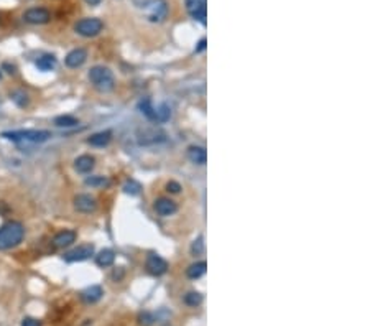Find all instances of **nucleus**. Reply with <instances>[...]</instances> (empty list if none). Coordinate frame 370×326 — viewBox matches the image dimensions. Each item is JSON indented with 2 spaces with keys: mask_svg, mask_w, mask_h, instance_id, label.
I'll return each mask as SVG.
<instances>
[{
  "mask_svg": "<svg viewBox=\"0 0 370 326\" xmlns=\"http://www.w3.org/2000/svg\"><path fill=\"white\" fill-rule=\"evenodd\" d=\"M25 237V228L19 221H10L0 228V251L19 246Z\"/></svg>",
  "mask_w": 370,
  "mask_h": 326,
  "instance_id": "obj_1",
  "label": "nucleus"
},
{
  "mask_svg": "<svg viewBox=\"0 0 370 326\" xmlns=\"http://www.w3.org/2000/svg\"><path fill=\"white\" fill-rule=\"evenodd\" d=\"M89 81H91V84L99 89V91L102 92H109L114 89V84H115V79H114V73L105 68V66H94L89 71Z\"/></svg>",
  "mask_w": 370,
  "mask_h": 326,
  "instance_id": "obj_2",
  "label": "nucleus"
},
{
  "mask_svg": "<svg viewBox=\"0 0 370 326\" xmlns=\"http://www.w3.org/2000/svg\"><path fill=\"white\" fill-rule=\"evenodd\" d=\"M4 139L12 142H30V144H41L51 139V132L48 130H37V129H27V130H14V132H4Z\"/></svg>",
  "mask_w": 370,
  "mask_h": 326,
  "instance_id": "obj_3",
  "label": "nucleus"
},
{
  "mask_svg": "<svg viewBox=\"0 0 370 326\" xmlns=\"http://www.w3.org/2000/svg\"><path fill=\"white\" fill-rule=\"evenodd\" d=\"M104 28V23L102 20L99 19H82L76 23V33H79L81 37H86V38H91V37H95V35H99L100 32H102Z\"/></svg>",
  "mask_w": 370,
  "mask_h": 326,
  "instance_id": "obj_4",
  "label": "nucleus"
},
{
  "mask_svg": "<svg viewBox=\"0 0 370 326\" xmlns=\"http://www.w3.org/2000/svg\"><path fill=\"white\" fill-rule=\"evenodd\" d=\"M145 10L150 22H163L168 15V4L166 0H148Z\"/></svg>",
  "mask_w": 370,
  "mask_h": 326,
  "instance_id": "obj_5",
  "label": "nucleus"
},
{
  "mask_svg": "<svg viewBox=\"0 0 370 326\" xmlns=\"http://www.w3.org/2000/svg\"><path fill=\"white\" fill-rule=\"evenodd\" d=\"M186 10L191 15V19L198 20L201 25H206L207 0H186Z\"/></svg>",
  "mask_w": 370,
  "mask_h": 326,
  "instance_id": "obj_6",
  "label": "nucleus"
},
{
  "mask_svg": "<svg viewBox=\"0 0 370 326\" xmlns=\"http://www.w3.org/2000/svg\"><path fill=\"white\" fill-rule=\"evenodd\" d=\"M23 20L27 23H32V25H45V23L51 20V12L43 7L28 9L25 14H23Z\"/></svg>",
  "mask_w": 370,
  "mask_h": 326,
  "instance_id": "obj_7",
  "label": "nucleus"
},
{
  "mask_svg": "<svg viewBox=\"0 0 370 326\" xmlns=\"http://www.w3.org/2000/svg\"><path fill=\"white\" fill-rule=\"evenodd\" d=\"M91 256H94V246L82 244L64 254V260H66V262H82V260H87Z\"/></svg>",
  "mask_w": 370,
  "mask_h": 326,
  "instance_id": "obj_8",
  "label": "nucleus"
},
{
  "mask_svg": "<svg viewBox=\"0 0 370 326\" xmlns=\"http://www.w3.org/2000/svg\"><path fill=\"white\" fill-rule=\"evenodd\" d=\"M147 270L150 272L152 275H163L166 274V270H168V262L160 257L158 254H150V256L147 257Z\"/></svg>",
  "mask_w": 370,
  "mask_h": 326,
  "instance_id": "obj_9",
  "label": "nucleus"
},
{
  "mask_svg": "<svg viewBox=\"0 0 370 326\" xmlns=\"http://www.w3.org/2000/svg\"><path fill=\"white\" fill-rule=\"evenodd\" d=\"M155 211H157L160 216L168 218V216H173L178 211V204L170 198H158L157 201H155Z\"/></svg>",
  "mask_w": 370,
  "mask_h": 326,
  "instance_id": "obj_10",
  "label": "nucleus"
},
{
  "mask_svg": "<svg viewBox=\"0 0 370 326\" xmlns=\"http://www.w3.org/2000/svg\"><path fill=\"white\" fill-rule=\"evenodd\" d=\"M86 59H87V51L84 48H76L68 53L66 58H64V63H66L68 68H81L86 63Z\"/></svg>",
  "mask_w": 370,
  "mask_h": 326,
  "instance_id": "obj_11",
  "label": "nucleus"
},
{
  "mask_svg": "<svg viewBox=\"0 0 370 326\" xmlns=\"http://www.w3.org/2000/svg\"><path fill=\"white\" fill-rule=\"evenodd\" d=\"M74 207L79 212H92L95 211V207H97V203H95V199L92 196H89V194H77L74 198Z\"/></svg>",
  "mask_w": 370,
  "mask_h": 326,
  "instance_id": "obj_12",
  "label": "nucleus"
},
{
  "mask_svg": "<svg viewBox=\"0 0 370 326\" xmlns=\"http://www.w3.org/2000/svg\"><path fill=\"white\" fill-rule=\"evenodd\" d=\"M76 237L77 234L74 233V231H61V233H58L55 236V239H53V244H55V247L58 249H64V247H69L73 242H76Z\"/></svg>",
  "mask_w": 370,
  "mask_h": 326,
  "instance_id": "obj_13",
  "label": "nucleus"
},
{
  "mask_svg": "<svg viewBox=\"0 0 370 326\" xmlns=\"http://www.w3.org/2000/svg\"><path fill=\"white\" fill-rule=\"evenodd\" d=\"M94 165H95L94 157H91V155H81V157L76 158L74 168H76L77 173L86 175V173H91L92 168H94Z\"/></svg>",
  "mask_w": 370,
  "mask_h": 326,
  "instance_id": "obj_14",
  "label": "nucleus"
},
{
  "mask_svg": "<svg viewBox=\"0 0 370 326\" xmlns=\"http://www.w3.org/2000/svg\"><path fill=\"white\" fill-rule=\"evenodd\" d=\"M188 158H189L193 163L204 165V163H206V160H207L206 148H204V147H199V145H191V147L188 148Z\"/></svg>",
  "mask_w": 370,
  "mask_h": 326,
  "instance_id": "obj_15",
  "label": "nucleus"
},
{
  "mask_svg": "<svg viewBox=\"0 0 370 326\" xmlns=\"http://www.w3.org/2000/svg\"><path fill=\"white\" fill-rule=\"evenodd\" d=\"M102 295H104L102 288H100L99 285H92L81 293V298L84 300L86 303H95V301H99L100 298H102Z\"/></svg>",
  "mask_w": 370,
  "mask_h": 326,
  "instance_id": "obj_16",
  "label": "nucleus"
},
{
  "mask_svg": "<svg viewBox=\"0 0 370 326\" xmlns=\"http://www.w3.org/2000/svg\"><path fill=\"white\" fill-rule=\"evenodd\" d=\"M112 139V134L109 130H105V132H99V134H94L91 137L87 139V144L92 145V147H105L109 145V142Z\"/></svg>",
  "mask_w": 370,
  "mask_h": 326,
  "instance_id": "obj_17",
  "label": "nucleus"
},
{
  "mask_svg": "<svg viewBox=\"0 0 370 326\" xmlns=\"http://www.w3.org/2000/svg\"><path fill=\"white\" fill-rule=\"evenodd\" d=\"M115 260V254L110 249H102L97 256H95V264L99 267H110Z\"/></svg>",
  "mask_w": 370,
  "mask_h": 326,
  "instance_id": "obj_18",
  "label": "nucleus"
},
{
  "mask_svg": "<svg viewBox=\"0 0 370 326\" xmlns=\"http://www.w3.org/2000/svg\"><path fill=\"white\" fill-rule=\"evenodd\" d=\"M206 270H207V264L204 262V260H201V262H194L193 265L188 267L186 275L189 278H193V280H196V278H201L202 275H204Z\"/></svg>",
  "mask_w": 370,
  "mask_h": 326,
  "instance_id": "obj_19",
  "label": "nucleus"
},
{
  "mask_svg": "<svg viewBox=\"0 0 370 326\" xmlns=\"http://www.w3.org/2000/svg\"><path fill=\"white\" fill-rule=\"evenodd\" d=\"M35 64H37V68L40 71H51V69L56 68L58 61H56V58L53 56V55H45V56L38 58Z\"/></svg>",
  "mask_w": 370,
  "mask_h": 326,
  "instance_id": "obj_20",
  "label": "nucleus"
},
{
  "mask_svg": "<svg viewBox=\"0 0 370 326\" xmlns=\"http://www.w3.org/2000/svg\"><path fill=\"white\" fill-rule=\"evenodd\" d=\"M170 117H171V111L166 104H162L160 107L155 109V122L163 124L166 121H170Z\"/></svg>",
  "mask_w": 370,
  "mask_h": 326,
  "instance_id": "obj_21",
  "label": "nucleus"
},
{
  "mask_svg": "<svg viewBox=\"0 0 370 326\" xmlns=\"http://www.w3.org/2000/svg\"><path fill=\"white\" fill-rule=\"evenodd\" d=\"M55 124L58 127H74L79 124V121L73 116H59L55 119Z\"/></svg>",
  "mask_w": 370,
  "mask_h": 326,
  "instance_id": "obj_22",
  "label": "nucleus"
},
{
  "mask_svg": "<svg viewBox=\"0 0 370 326\" xmlns=\"http://www.w3.org/2000/svg\"><path fill=\"white\" fill-rule=\"evenodd\" d=\"M109 178L105 176H91V178H86V185L91 186V188H104L109 185Z\"/></svg>",
  "mask_w": 370,
  "mask_h": 326,
  "instance_id": "obj_23",
  "label": "nucleus"
},
{
  "mask_svg": "<svg viewBox=\"0 0 370 326\" xmlns=\"http://www.w3.org/2000/svg\"><path fill=\"white\" fill-rule=\"evenodd\" d=\"M140 191H142L140 183H137L135 180H129L124 185V193L130 194V196H137V194H140Z\"/></svg>",
  "mask_w": 370,
  "mask_h": 326,
  "instance_id": "obj_24",
  "label": "nucleus"
},
{
  "mask_svg": "<svg viewBox=\"0 0 370 326\" xmlns=\"http://www.w3.org/2000/svg\"><path fill=\"white\" fill-rule=\"evenodd\" d=\"M184 303L189 306H198L202 303V295L199 292H189L184 295Z\"/></svg>",
  "mask_w": 370,
  "mask_h": 326,
  "instance_id": "obj_25",
  "label": "nucleus"
},
{
  "mask_svg": "<svg viewBox=\"0 0 370 326\" xmlns=\"http://www.w3.org/2000/svg\"><path fill=\"white\" fill-rule=\"evenodd\" d=\"M12 99H14V102L17 105H20V107H25V105H28V102H30L28 94L25 91H15L14 94H12Z\"/></svg>",
  "mask_w": 370,
  "mask_h": 326,
  "instance_id": "obj_26",
  "label": "nucleus"
},
{
  "mask_svg": "<svg viewBox=\"0 0 370 326\" xmlns=\"http://www.w3.org/2000/svg\"><path fill=\"white\" fill-rule=\"evenodd\" d=\"M140 109H142L143 114H145L148 119H150V121H155V107H153V104H152L150 99L142 100V102H140Z\"/></svg>",
  "mask_w": 370,
  "mask_h": 326,
  "instance_id": "obj_27",
  "label": "nucleus"
},
{
  "mask_svg": "<svg viewBox=\"0 0 370 326\" xmlns=\"http://www.w3.org/2000/svg\"><path fill=\"white\" fill-rule=\"evenodd\" d=\"M139 321H140V324H143V326H152L153 321H155V316L152 315V313L145 311V313H142V315L139 316Z\"/></svg>",
  "mask_w": 370,
  "mask_h": 326,
  "instance_id": "obj_28",
  "label": "nucleus"
},
{
  "mask_svg": "<svg viewBox=\"0 0 370 326\" xmlns=\"http://www.w3.org/2000/svg\"><path fill=\"white\" fill-rule=\"evenodd\" d=\"M191 251H193L194 256H199V254L204 252V242H202V237H199L198 241L193 242V246H191Z\"/></svg>",
  "mask_w": 370,
  "mask_h": 326,
  "instance_id": "obj_29",
  "label": "nucleus"
},
{
  "mask_svg": "<svg viewBox=\"0 0 370 326\" xmlns=\"http://www.w3.org/2000/svg\"><path fill=\"white\" fill-rule=\"evenodd\" d=\"M166 189H168L170 193L176 194V193L181 191V185H180V183H176V181H170L168 185H166Z\"/></svg>",
  "mask_w": 370,
  "mask_h": 326,
  "instance_id": "obj_30",
  "label": "nucleus"
},
{
  "mask_svg": "<svg viewBox=\"0 0 370 326\" xmlns=\"http://www.w3.org/2000/svg\"><path fill=\"white\" fill-rule=\"evenodd\" d=\"M22 326H41V321L37 318H25L22 321Z\"/></svg>",
  "mask_w": 370,
  "mask_h": 326,
  "instance_id": "obj_31",
  "label": "nucleus"
},
{
  "mask_svg": "<svg viewBox=\"0 0 370 326\" xmlns=\"http://www.w3.org/2000/svg\"><path fill=\"white\" fill-rule=\"evenodd\" d=\"M198 45H199V46H198V48H196V53H199V51H202V50L206 48V38H202Z\"/></svg>",
  "mask_w": 370,
  "mask_h": 326,
  "instance_id": "obj_32",
  "label": "nucleus"
},
{
  "mask_svg": "<svg viewBox=\"0 0 370 326\" xmlns=\"http://www.w3.org/2000/svg\"><path fill=\"white\" fill-rule=\"evenodd\" d=\"M100 2H102V0H86V4L92 5V7H95V5H99Z\"/></svg>",
  "mask_w": 370,
  "mask_h": 326,
  "instance_id": "obj_33",
  "label": "nucleus"
},
{
  "mask_svg": "<svg viewBox=\"0 0 370 326\" xmlns=\"http://www.w3.org/2000/svg\"><path fill=\"white\" fill-rule=\"evenodd\" d=\"M0 78H2V73H0Z\"/></svg>",
  "mask_w": 370,
  "mask_h": 326,
  "instance_id": "obj_34",
  "label": "nucleus"
}]
</instances>
